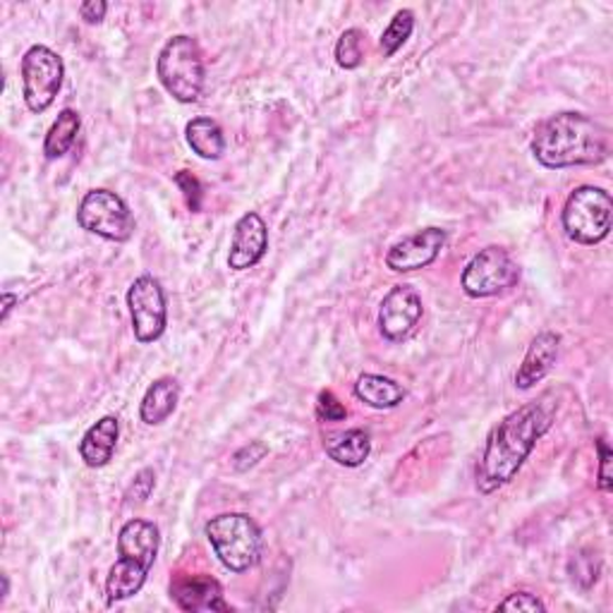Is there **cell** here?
<instances>
[{
	"label": "cell",
	"mask_w": 613,
	"mask_h": 613,
	"mask_svg": "<svg viewBox=\"0 0 613 613\" xmlns=\"http://www.w3.org/2000/svg\"><path fill=\"white\" fill-rule=\"evenodd\" d=\"M552 412L542 402H527L491 429L477 465V489L493 493L506 487L525 465L537 441L549 432Z\"/></svg>",
	"instance_id": "1"
},
{
	"label": "cell",
	"mask_w": 613,
	"mask_h": 613,
	"mask_svg": "<svg viewBox=\"0 0 613 613\" xmlns=\"http://www.w3.org/2000/svg\"><path fill=\"white\" fill-rule=\"evenodd\" d=\"M532 154L552 171L572 166H594L609 159L611 135L594 117L582 113H558L534 129Z\"/></svg>",
	"instance_id": "2"
},
{
	"label": "cell",
	"mask_w": 613,
	"mask_h": 613,
	"mask_svg": "<svg viewBox=\"0 0 613 613\" xmlns=\"http://www.w3.org/2000/svg\"><path fill=\"white\" fill-rule=\"evenodd\" d=\"M204 532L220 564L232 572H247L262 560L264 534L247 513L216 515Z\"/></svg>",
	"instance_id": "3"
},
{
	"label": "cell",
	"mask_w": 613,
	"mask_h": 613,
	"mask_svg": "<svg viewBox=\"0 0 613 613\" xmlns=\"http://www.w3.org/2000/svg\"><path fill=\"white\" fill-rule=\"evenodd\" d=\"M156 75L163 89L180 103H194L204 91V56L197 38L178 34L168 38L156 60Z\"/></svg>",
	"instance_id": "4"
},
{
	"label": "cell",
	"mask_w": 613,
	"mask_h": 613,
	"mask_svg": "<svg viewBox=\"0 0 613 613\" xmlns=\"http://www.w3.org/2000/svg\"><path fill=\"white\" fill-rule=\"evenodd\" d=\"M613 200L602 188L582 185L570 192L564 206V230L572 242L597 245L602 242L611 230Z\"/></svg>",
	"instance_id": "5"
},
{
	"label": "cell",
	"mask_w": 613,
	"mask_h": 613,
	"mask_svg": "<svg viewBox=\"0 0 613 613\" xmlns=\"http://www.w3.org/2000/svg\"><path fill=\"white\" fill-rule=\"evenodd\" d=\"M77 224L82 230L111 242H127L135 235V216L129 206L109 190H91L77 208Z\"/></svg>",
	"instance_id": "6"
},
{
	"label": "cell",
	"mask_w": 613,
	"mask_h": 613,
	"mask_svg": "<svg viewBox=\"0 0 613 613\" xmlns=\"http://www.w3.org/2000/svg\"><path fill=\"white\" fill-rule=\"evenodd\" d=\"M65 77L63 58L48 46H32L22 58V97L32 113H44L58 97Z\"/></svg>",
	"instance_id": "7"
},
{
	"label": "cell",
	"mask_w": 613,
	"mask_h": 613,
	"mask_svg": "<svg viewBox=\"0 0 613 613\" xmlns=\"http://www.w3.org/2000/svg\"><path fill=\"white\" fill-rule=\"evenodd\" d=\"M520 279V269L503 247H485L469 259L463 271V291L469 297H493L511 291Z\"/></svg>",
	"instance_id": "8"
},
{
	"label": "cell",
	"mask_w": 613,
	"mask_h": 613,
	"mask_svg": "<svg viewBox=\"0 0 613 613\" xmlns=\"http://www.w3.org/2000/svg\"><path fill=\"white\" fill-rule=\"evenodd\" d=\"M127 307L129 317H133V331L137 341H159L168 326V307L161 283L149 276V273L139 276L127 291Z\"/></svg>",
	"instance_id": "9"
},
{
	"label": "cell",
	"mask_w": 613,
	"mask_h": 613,
	"mask_svg": "<svg viewBox=\"0 0 613 613\" xmlns=\"http://www.w3.org/2000/svg\"><path fill=\"white\" fill-rule=\"evenodd\" d=\"M422 297L412 285H396L379 307V329L386 341L400 343L415 331V326L422 319Z\"/></svg>",
	"instance_id": "10"
},
{
	"label": "cell",
	"mask_w": 613,
	"mask_h": 613,
	"mask_svg": "<svg viewBox=\"0 0 613 613\" xmlns=\"http://www.w3.org/2000/svg\"><path fill=\"white\" fill-rule=\"evenodd\" d=\"M449 242V235L443 228H424L415 235H408L406 240L394 245L386 254V266L396 273H410L427 269L434 264L443 247Z\"/></svg>",
	"instance_id": "11"
},
{
	"label": "cell",
	"mask_w": 613,
	"mask_h": 613,
	"mask_svg": "<svg viewBox=\"0 0 613 613\" xmlns=\"http://www.w3.org/2000/svg\"><path fill=\"white\" fill-rule=\"evenodd\" d=\"M269 250V228L264 218L250 212L245 214L232 230L228 266L232 271H247L262 262Z\"/></svg>",
	"instance_id": "12"
},
{
	"label": "cell",
	"mask_w": 613,
	"mask_h": 613,
	"mask_svg": "<svg viewBox=\"0 0 613 613\" xmlns=\"http://www.w3.org/2000/svg\"><path fill=\"white\" fill-rule=\"evenodd\" d=\"M171 597L182 611H228L224 590L212 576H180L171 584Z\"/></svg>",
	"instance_id": "13"
},
{
	"label": "cell",
	"mask_w": 613,
	"mask_h": 613,
	"mask_svg": "<svg viewBox=\"0 0 613 613\" xmlns=\"http://www.w3.org/2000/svg\"><path fill=\"white\" fill-rule=\"evenodd\" d=\"M159 527L149 520H127L117 534V556L151 570L156 554H159Z\"/></svg>",
	"instance_id": "14"
},
{
	"label": "cell",
	"mask_w": 613,
	"mask_h": 613,
	"mask_svg": "<svg viewBox=\"0 0 613 613\" xmlns=\"http://www.w3.org/2000/svg\"><path fill=\"white\" fill-rule=\"evenodd\" d=\"M558 343L560 338L554 331H542L540 336H534V341L530 343L523 357V364H520L515 372V386L520 390H530L532 386H537L544 376L554 370L558 360Z\"/></svg>",
	"instance_id": "15"
},
{
	"label": "cell",
	"mask_w": 613,
	"mask_h": 613,
	"mask_svg": "<svg viewBox=\"0 0 613 613\" xmlns=\"http://www.w3.org/2000/svg\"><path fill=\"white\" fill-rule=\"evenodd\" d=\"M121 436V424L117 417L106 415L97 424L87 429V434L80 441V455L87 467H106L113 461V453Z\"/></svg>",
	"instance_id": "16"
},
{
	"label": "cell",
	"mask_w": 613,
	"mask_h": 613,
	"mask_svg": "<svg viewBox=\"0 0 613 613\" xmlns=\"http://www.w3.org/2000/svg\"><path fill=\"white\" fill-rule=\"evenodd\" d=\"M178 400H180V386L173 376H161V379H156L147 388L145 398H141V406H139L141 422L149 427L163 424L168 417L175 412Z\"/></svg>",
	"instance_id": "17"
},
{
	"label": "cell",
	"mask_w": 613,
	"mask_h": 613,
	"mask_svg": "<svg viewBox=\"0 0 613 613\" xmlns=\"http://www.w3.org/2000/svg\"><path fill=\"white\" fill-rule=\"evenodd\" d=\"M355 396L374 410H390L406 400V388L382 374H362L355 384Z\"/></svg>",
	"instance_id": "18"
},
{
	"label": "cell",
	"mask_w": 613,
	"mask_h": 613,
	"mask_svg": "<svg viewBox=\"0 0 613 613\" xmlns=\"http://www.w3.org/2000/svg\"><path fill=\"white\" fill-rule=\"evenodd\" d=\"M326 455L338 465L360 467L372 453V436L364 429H348L343 434H336L323 441Z\"/></svg>",
	"instance_id": "19"
},
{
	"label": "cell",
	"mask_w": 613,
	"mask_h": 613,
	"mask_svg": "<svg viewBox=\"0 0 613 613\" xmlns=\"http://www.w3.org/2000/svg\"><path fill=\"white\" fill-rule=\"evenodd\" d=\"M185 137L190 149L206 161H218L226 154L224 129L214 117H194L185 127Z\"/></svg>",
	"instance_id": "20"
},
{
	"label": "cell",
	"mask_w": 613,
	"mask_h": 613,
	"mask_svg": "<svg viewBox=\"0 0 613 613\" xmlns=\"http://www.w3.org/2000/svg\"><path fill=\"white\" fill-rule=\"evenodd\" d=\"M147 576H149V568L133 564V560L117 558L115 566L109 572V580H106L109 604L125 602V599L135 597L141 587H145Z\"/></svg>",
	"instance_id": "21"
},
{
	"label": "cell",
	"mask_w": 613,
	"mask_h": 613,
	"mask_svg": "<svg viewBox=\"0 0 613 613\" xmlns=\"http://www.w3.org/2000/svg\"><path fill=\"white\" fill-rule=\"evenodd\" d=\"M80 127H82L80 113L72 109H63L56 117V123L50 125L46 141H44L46 159H50V161L63 159V156L72 149L77 135H80Z\"/></svg>",
	"instance_id": "22"
},
{
	"label": "cell",
	"mask_w": 613,
	"mask_h": 613,
	"mask_svg": "<svg viewBox=\"0 0 613 613\" xmlns=\"http://www.w3.org/2000/svg\"><path fill=\"white\" fill-rule=\"evenodd\" d=\"M412 30H415V12L412 10H398L394 20H390V24L382 34L379 46H382L384 58L396 56L398 50L406 46L408 38L412 36Z\"/></svg>",
	"instance_id": "23"
},
{
	"label": "cell",
	"mask_w": 613,
	"mask_h": 613,
	"mask_svg": "<svg viewBox=\"0 0 613 613\" xmlns=\"http://www.w3.org/2000/svg\"><path fill=\"white\" fill-rule=\"evenodd\" d=\"M336 63L343 70H357L362 65V32L345 30L336 44Z\"/></svg>",
	"instance_id": "24"
},
{
	"label": "cell",
	"mask_w": 613,
	"mask_h": 613,
	"mask_svg": "<svg viewBox=\"0 0 613 613\" xmlns=\"http://www.w3.org/2000/svg\"><path fill=\"white\" fill-rule=\"evenodd\" d=\"M175 185L182 192V197H185V204L192 214H200L202 212V200H204V190H202V182L197 175H192L190 171H180L175 173Z\"/></svg>",
	"instance_id": "25"
},
{
	"label": "cell",
	"mask_w": 613,
	"mask_h": 613,
	"mask_svg": "<svg viewBox=\"0 0 613 613\" xmlns=\"http://www.w3.org/2000/svg\"><path fill=\"white\" fill-rule=\"evenodd\" d=\"M317 417L321 422H343L348 417V410L331 390H321L317 398Z\"/></svg>",
	"instance_id": "26"
},
{
	"label": "cell",
	"mask_w": 613,
	"mask_h": 613,
	"mask_svg": "<svg viewBox=\"0 0 613 613\" xmlns=\"http://www.w3.org/2000/svg\"><path fill=\"white\" fill-rule=\"evenodd\" d=\"M499 611H525V613H537V611H546V606L540 602L537 597L530 592H515L506 599V602L499 604Z\"/></svg>",
	"instance_id": "27"
},
{
	"label": "cell",
	"mask_w": 613,
	"mask_h": 613,
	"mask_svg": "<svg viewBox=\"0 0 613 613\" xmlns=\"http://www.w3.org/2000/svg\"><path fill=\"white\" fill-rule=\"evenodd\" d=\"M156 485V475H154V469H141V473L135 477L133 481V487H129L127 491V499L129 501H137V503H145L149 499V493Z\"/></svg>",
	"instance_id": "28"
},
{
	"label": "cell",
	"mask_w": 613,
	"mask_h": 613,
	"mask_svg": "<svg viewBox=\"0 0 613 613\" xmlns=\"http://www.w3.org/2000/svg\"><path fill=\"white\" fill-rule=\"evenodd\" d=\"M597 451H599V489L602 491H611V487H613V477H611V473H609V467H611V449L606 446V441H602L599 439L597 441Z\"/></svg>",
	"instance_id": "29"
},
{
	"label": "cell",
	"mask_w": 613,
	"mask_h": 613,
	"mask_svg": "<svg viewBox=\"0 0 613 613\" xmlns=\"http://www.w3.org/2000/svg\"><path fill=\"white\" fill-rule=\"evenodd\" d=\"M109 5L103 0H87V3L80 5V18L87 24H99L103 18H106Z\"/></svg>",
	"instance_id": "30"
},
{
	"label": "cell",
	"mask_w": 613,
	"mask_h": 613,
	"mask_svg": "<svg viewBox=\"0 0 613 613\" xmlns=\"http://www.w3.org/2000/svg\"><path fill=\"white\" fill-rule=\"evenodd\" d=\"M15 303H18V297H15V295H10V293L3 295V319H8L10 309H12V305H15Z\"/></svg>",
	"instance_id": "31"
},
{
	"label": "cell",
	"mask_w": 613,
	"mask_h": 613,
	"mask_svg": "<svg viewBox=\"0 0 613 613\" xmlns=\"http://www.w3.org/2000/svg\"><path fill=\"white\" fill-rule=\"evenodd\" d=\"M8 592H10V580H8V576H3V594H0V602L8 597Z\"/></svg>",
	"instance_id": "32"
}]
</instances>
